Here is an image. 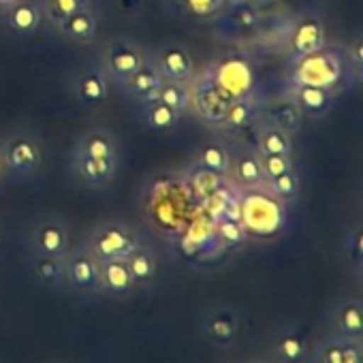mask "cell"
<instances>
[{
  "mask_svg": "<svg viewBox=\"0 0 363 363\" xmlns=\"http://www.w3.org/2000/svg\"><path fill=\"white\" fill-rule=\"evenodd\" d=\"M229 173H233L235 179L246 189H259L261 184H265V175H263V169H261L259 152L244 150V152L231 156Z\"/></svg>",
  "mask_w": 363,
  "mask_h": 363,
  "instance_id": "7402d4cb",
  "label": "cell"
},
{
  "mask_svg": "<svg viewBox=\"0 0 363 363\" xmlns=\"http://www.w3.org/2000/svg\"><path fill=\"white\" fill-rule=\"evenodd\" d=\"M310 346H312V340L308 331L299 323L286 320L276 327L267 357L274 363H308Z\"/></svg>",
  "mask_w": 363,
  "mask_h": 363,
  "instance_id": "8992f818",
  "label": "cell"
},
{
  "mask_svg": "<svg viewBox=\"0 0 363 363\" xmlns=\"http://www.w3.org/2000/svg\"><path fill=\"white\" fill-rule=\"evenodd\" d=\"M73 169L88 186H105L116 177V160H99L77 152L73 156Z\"/></svg>",
  "mask_w": 363,
  "mask_h": 363,
  "instance_id": "ffe728a7",
  "label": "cell"
},
{
  "mask_svg": "<svg viewBox=\"0 0 363 363\" xmlns=\"http://www.w3.org/2000/svg\"><path fill=\"white\" fill-rule=\"evenodd\" d=\"M308 363H363V342H348L323 333L312 340Z\"/></svg>",
  "mask_w": 363,
  "mask_h": 363,
  "instance_id": "9c48e42d",
  "label": "cell"
},
{
  "mask_svg": "<svg viewBox=\"0 0 363 363\" xmlns=\"http://www.w3.org/2000/svg\"><path fill=\"white\" fill-rule=\"evenodd\" d=\"M162 82L164 79H162L160 71L156 69V65L150 62V60H145L122 86H124V90L133 99H137L141 103H150V101H156L158 99V92H160Z\"/></svg>",
  "mask_w": 363,
  "mask_h": 363,
  "instance_id": "9a60e30c",
  "label": "cell"
},
{
  "mask_svg": "<svg viewBox=\"0 0 363 363\" xmlns=\"http://www.w3.org/2000/svg\"><path fill=\"white\" fill-rule=\"evenodd\" d=\"M145 60H147V56L143 54V50L139 45H135L133 41H126V39H116L105 48L99 65L107 73L109 82L124 84Z\"/></svg>",
  "mask_w": 363,
  "mask_h": 363,
  "instance_id": "52a82bcc",
  "label": "cell"
},
{
  "mask_svg": "<svg viewBox=\"0 0 363 363\" xmlns=\"http://www.w3.org/2000/svg\"><path fill=\"white\" fill-rule=\"evenodd\" d=\"M84 244L103 263V261H113V259H126L143 242L130 225L122 220H107L94 227Z\"/></svg>",
  "mask_w": 363,
  "mask_h": 363,
  "instance_id": "6da1fadb",
  "label": "cell"
},
{
  "mask_svg": "<svg viewBox=\"0 0 363 363\" xmlns=\"http://www.w3.org/2000/svg\"><path fill=\"white\" fill-rule=\"evenodd\" d=\"M295 105L301 113L320 118L325 116L333 105V92L325 86H312V84H297L295 88Z\"/></svg>",
  "mask_w": 363,
  "mask_h": 363,
  "instance_id": "ac0fdd59",
  "label": "cell"
},
{
  "mask_svg": "<svg viewBox=\"0 0 363 363\" xmlns=\"http://www.w3.org/2000/svg\"><path fill=\"white\" fill-rule=\"evenodd\" d=\"M65 289L73 295H101V261L86 244L65 255Z\"/></svg>",
  "mask_w": 363,
  "mask_h": 363,
  "instance_id": "7a4b0ae2",
  "label": "cell"
},
{
  "mask_svg": "<svg viewBox=\"0 0 363 363\" xmlns=\"http://www.w3.org/2000/svg\"><path fill=\"white\" fill-rule=\"evenodd\" d=\"M259 156H261V169H263L265 182L293 169L291 154H259Z\"/></svg>",
  "mask_w": 363,
  "mask_h": 363,
  "instance_id": "1f68e13d",
  "label": "cell"
},
{
  "mask_svg": "<svg viewBox=\"0 0 363 363\" xmlns=\"http://www.w3.org/2000/svg\"><path fill=\"white\" fill-rule=\"evenodd\" d=\"M201 337L216 348H231L242 333V314L235 306H212L197 316Z\"/></svg>",
  "mask_w": 363,
  "mask_h": 363,
  "instance_id": "3957f363",
  "label": "cell"
},
{
  "mask_svg": "<svg viewBox=\"0 0 363 363\" xmlns=\"http://www.w3.org/2000/svg\"><path fill=\"white\" fill-rule=\"evenodd\" d=\"M193 13L197 16H208L218 7V0H186Z\"/></svg>",
  "mask_w": 363,
  "mask_h": 363,
  "instance_id": "e575fe53",
  "label": "cell"
},
{
  "mask_svg": "<svg viewBox=\"0 0 363 363\" xmlns=\"http://www.w3.org/2000/svg\"><path fill=\"white\" fill-rule=\"evenodd\" d=\"M0 250H3V233H0Z\"/></svg>",
  "mask_w": 363,
  "mask_h": 363,
  "instance_id": "f35d334b",
  "label": "cell"
},
{
  "mask_svg": "<svg viewBox=\"0 0 363 363\" xmlns=\"http://www.w3.org/2000/svg\"><path fill=\"white\" fill-rule=\"evenodd\" d=\"M272 363H274V361H272Z\"/></svg>",
  "mask_w": 363,
  "mask_h": 363,
  "instance_id": "ab89813d",
  "label": "cell"
},
{
  "mask_svg": "<svg viewBox=\"0 0 363 363\" xmlns=\"http://www.w3.org/2000/svg\"><path fill=\"white\" fill-rule=\"evenodd\" d=\"M156 69L160 71L164 82H182L186 84L195 75V60L193 54L184 45H167L156 56Z\"/></svg>",
  "mask_w": 363,
  "mask_h": 363,
  "instance_id": "8fae6325",
  "label": "cell"
},
{
  "mask_svg": "<svg viewBox=\"0 0 363 363\" xmlns=\"http://www.w3.org/2000/svg\"><path fill=\"white\" fill-rule=\"evenodd\" d=\"M265 184H267V193L278 201H293L299 195V175L293 169L284 171L278 177L267 179Z\"/></svg>",
  "mask_w": 363,
  "mask_h": 363,
  "instance_id": "f546056e",
  "label": "cell"
},
{
  "mask_svg": "<svg viewBox=\"0 0 363 363\" xmlns=\"http://www.w3.org/2000/svg\"><path fill=\"white\" fill-rule=\"evenodd\" d=\"M191 92H193L191 103H195L197 111L208 122H214V124H223L225 122L227 109H229L233 99L220 86H199V88H195Z\"/></svg>",
  "mask_w": 363,
  "mask_h": 363,
  "instance_id": "4fadbf2b",
  "label": "cell"
},
{
  "mask_svg": "<svg viewBox=\"0 0 363 363\" xmlns=\"http://www.w3.org/2000/svg\"><path fill=\"white\" fill-rule=\"evenodd\" d=\"M252 120H255V105L248 99H238V101H231L223 124L240 130V128H246L248 124H252Z\"/></svg>",
  "mask_w": 363,
  "mask_h": 363,
  "instance_id": "4dcf8cb0",
  "label": "cell"
},
{
  "mask_svg": "<svg viewBox=\"0 0 363 363\" xmlns=\"http://www.w3.org/2000/svg\"><path fill=\"white\" fill-rule=\"evenodd\" d=\"M218 238L229 246H238L246 240V227L240 220L220 218L218 220Z\"/></svg>",
  "mask_w": 363,
  "mask_h": 363,
  "instance_id": "d6a6232c",
  "label": "cell"
},
{
  "mask_svg": "<svg viewBox=\"0 0 363 363\" xmlns=\"http://www.w3.org/2000/svg\"><path fill=\"white\" fill-rule=\"evenodd\" d=\"M92 7H94L92 0H41L43 20H50L54 26L77 11L92 9Z\"/></svg>",
  "mask_w": 363,
  "mask_h": 363,
  "instance_id": "83f0119b",
  "label": "cell"
},
{
  "mask_svg": "<svg viewBox=\"0 0 363 363\" xmlns=\"http://www.w3.org/2000/svg\"><path fill=\"white\" fill-rule=\"evenodd\" d=\"M75 152L90 156V158H99V160H116L118 158V141H116L113 133H109L105 128H92L79 137Z\"/></svg>",
  "mask_w": 363,
  "mask_h": 363,
  "instance_id": "d6986e66",
  "label": "cell"
},
{
  "mask_svg": "<svg viewBox=\"0 0 363 363\" xmlns=\"http://www.w3.org/2000/svg\"><path fill=\"white\" fill-rule=\"evenodd\" d=\"M71 250V233L62 218L43 216L30 231V252L65 257Z\"/></svg>",
  "mask_w": 363,
  "mask_h": 363,
  "instance_id": "ba28073f",
  "label": "cell"
},
{
  "mask_svg": "<svg viewBox=\"0 0 363 363\" xmlns=\"http://www.w3.org/2000/svg\"><path fill=\"white\" fill-rule=\"evenodd\" d=\"M301 111L295 101H282L269 107V124L278 126L280 130L289 133L291 137L301 130Z\"/></svg>",
  "mask_w": 363,
  "mask_h": 363,
  "instance_id": "484cf974",
  "label": "cell"
},
{
  "mask_svg": "<svg viewBox=\"0 0 363 363\" xmlns=\"http://www.w3.org/2000/svg\"><path fill=\"white\" fill-rule=\"evenodd\" d=\"M197 162L206 173L212 175H227L231 169V154L220 143H206L197 152Z\"/></svg>",
  "mask_w": 363,
  "mask_h": 363,
  "instance_id": "cb8c5ba5",
  "label": "cell"
},
{
  "mask_svg": "<svg viewBox=\"0 0 363 363\" xmlns=\"http://www.w3.org/2000/svg\"><path fill=\"white\" fill-rule=\"evenodd\" d=\"M257 152L259 154H293V137L280 130L278 126L267 124L259 133Z\"/></svg>",
  "mask_w": 363,
  "mask_h": 363,
  "instance_id": "4316f807",
  "label": "cell"
},
{
  "mask_svg": "<svg viewBox=\"0 0 363 363\" xmlns=\"http://www.w3.org/2000/svg\"><path fill=\"white\" fill-rule=\"evenodd\" d=\"M109 77L103 71V67L96 65H88L84 67L77 77H75V94L79 99V103L88 109H96L103 107L109 99Z\"/></svg>",
  "mask_w": 363,
  "mask_h": 363,
  "instance_id": "30bf717a",
  "label": "cell"
},
{
  "mask_svg": "<svg viewBox=\"0 0 363 363\" xmlns=\"http://www.w3.org/2000/svg\"><path fill=\"white\" fill-rule=\"evenodd\" d=\"M323 45H325V28L318 20L308 18L295 26L293 37H291V48L297 58L316 54L323 50Z\"/></svg>",
  "mask_w": 363,
  "mask_h": 363,
  "instance_id": "44dd1931",
  "label": "cell"
},
{
  "mask_svg": "<svg viewBox=\"0 0 363 363\" xmlns=\"http://www.w3.org/2000/svg\"><path fill=\"white\" fill-rule=\"evenodd\" d=\"M56 28L67 41H71L75 45H88L94 41V37L99 33V16H96L94 7L84 9V11H77V13L65 18L62 22H58Z\"/></svg>",
  "mask_w": 363,
  "mask_h": 363,
  "instance_id": "5bb4252c",
  "label": "cell"
},
{
  "mask_svg": "<svg viewBox=\"0 0 363 363\" xmlns=\"http://www.w3.org/2000/svg\"><path fill=\"white\" fill-rule=\"evenodd\" d=\"M41 22L43 13L35 0H16L7 11V24L20 37H33L41 28Z\"/></svg>",
  "mask_w": 363,
  "mask_h": 363,
  "instance_id": "e0dca14e",
  "label": "cell"
},
{
  "mask_svg": "<svg viewBox=\"0 0 363 363\" xmlns=\"http://www.w3.org/2000/svg\"><path fill=\"white\" fill-rule=\"evenodd\" d=\"M325 333L340 340L363 342V303L357 295H342L325 310Z\"/></svg>",
  "mask_w": 363,
  "mask_h": 363,
  "instance_id": "5b68a950",
  "label": "cell"
},
{
  "mask_svg": "<svg viewBox=\"0 0 363 363\" xmlns=\"http://www.w3.org/2000/svg\"><path fill=\"white\" fill-rule=\"evenodd\" d=\"M348 58L352 60L357 71H361V67H363V41H361V37H357L352 48L348 50Z\"/></svg>",
  "mask_w": 363,
  "mask_h": 363,
  "instance_id": "d590c367",
  "label": "cell"
},
{
  "mask_svg": "<svg viewBox=\"0 0 363 363\" xmlns=\"http://www.w3.org/2000/svg\"><path fill=\"white\" fill-rule=\"evenodd\" d=\"M143 118H145V124L152 130L167 133V130H173L179 124L182 113H177L175 109H171L169 105H164L162 101L156 99V101L143 103Z\"/></svg>",
  "mask_w": 363,
  "mask_h": 363,
  "instance_id": "d4e9b609",
  "label": "cell"
},
{
  "mask_svg": "<svg viewBox=\"0 0 363 363\" xmlns=\"http://www.w3.org/2000/svg\"><path fill=\"white\" fill-rule=\"evenodd\" d=\"M0 160L13 175H28L43 164V141L28 130L13 133L0 143Z\"/></svg>",
  "mask_w": 363,
  "mask_h": 363,
  "instance_id": "277c9868",
  "label": "cell"
},
{
  "mask_svg": "<svg viewBox=\"0 0 363 363\" xmlns=\"http://www.w3.org/2000/svg\"><path fill=\"white\" fill-rule=\"evenodd\" d=\"M191 99H193L191 88L182 82H162L158 92V101H162L177 113H184L191 107Z\"/></svg>",
  "mask_w": 363,
  "mask_h": 363,
  "instance_id": "f1b7e54d",
  "label": "cell"
},
{
  "mask_svg": "<svg viewBox=\"0 0 363 363\" xmlns=\"http://www.w3.org/2000/svg\"><path fill=\"white\" fill-rule=\"evenodd\" d=\"M233 22L238 24V26H242V28H252V26H257V22H259V18H257V13L250 9V7H238L235 11H233Z\"/></svg>",
  "mask_w": 363,
  "mask_h": 363,
  "instance_id": "836d02e7",
  "label": "cell"
},
{
  "mask_svg": "<svg viewBox=\"0 0 363 363\" xmlns=\"http://www.w3.org/2000/svg\"><path fill=\"white\" fill-rule=\"evenodd\" d=\"M3 173H5V167H3V160H0V179H3Z\"/></svg>",
  "mask_w": 363,
  "mask_h": 363,
  "instance_id": "74e56055",
  "label": "cell"
},
{
  "mask_svg": "<svg viewBox=\"0 0 363 363\" xmlns=\"http://www.w3.org/2000/svg\"><path fill=\"white\" fill-rule=\"evenodd\" d=\"M30 269L39 284L48 289H65V257L30 252Z\"/></svg>",
  "mask_w": 363,
  "mask_h": 363,
  "instance_id": "603a6c76",
  "label": "cell"
},
{
  "mask_svg": "<svg viewBox=\"0 0 363 363\" xmlns=\"http://www.w3.org/2000/svg\"><path fill=\"white\" fill-rule=\"evenodd\" d=\"M126 265L130 269V276L135 280L137 291L139 289L147 291L156 284V280H158V257L150 246L141 244L135 252H130L126 257Z\"/></svg>",
  "mask_w": 363,
  "mask_h": 363,
  "instance_id": "2e32d148",
  "label": "cell"
},
{
  "mask_svg": "<svg viewBox=\"0 0 363 363\" xmlns=\"http://www.w3.org/2000/svg\"><path fill=\"white\" fill-rule=\"evenodd\" d=\"M238 363H272V359L267 354H257V357H248V359L238 361Z\"/></svg>",
  "mask_w": 363,
  "mask_h": 363,
  "instance_id": "8d00e7d4",
  "label": "cell"
},
{
  "mask_svg": "<svg viewBox=\"0 0 363 363\" xmlns=\"http://www.w3.org/2000/svg\"><path fill=\"white\" fill-rule=\"evenodd\" d=\"M137 291L126 259H113L101 263V295L113 299H126Z\"/></svg>",
  "mask_w": 363,
  "mask_h": 363,
  "instance_id": "7c38bea8",
  "label": "cell"
}]
</instances>
